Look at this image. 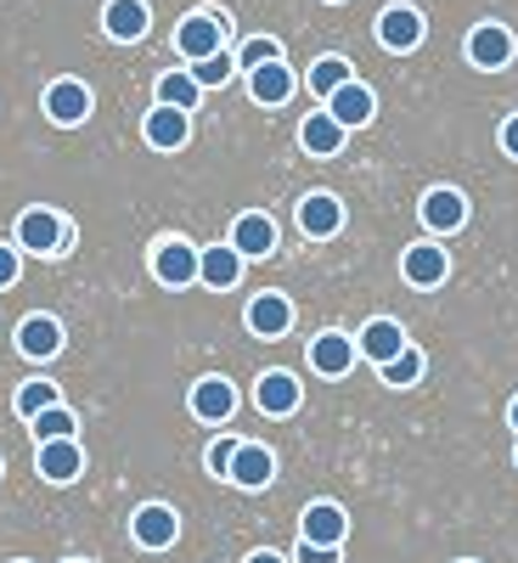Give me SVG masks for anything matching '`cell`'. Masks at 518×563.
Here are the masks:
<instances>
[{
    "instance_id": "obj_1",
    "label": "cell",
    "mask_w": 518,
    "mask_h": 563,
    "mask_svg": "<svg viewBox=\"0 0 518 563\" xmlns=\"http://www.w3.org/2000/svg\"><path fill=\"white\" fill-rule=\"evenodd\" d=\"M68 243H74V225L52 209H29L18 220V249L29 254H68Z\"/></svg>"
},
{
    "instance_id": "obj_2",
    "label": "cell",
    "mask_w": 518,
    "mask_h": 563,
    "mask_svg": "<svg viewBox=\"0 0 518 563\" xmlns=\"http://www.w3.org/2000/svg\"><path fill=\"white\" fill-rule=\"evenodd\" d=\"M225 18L220 12H192L180 29H175V52L186 57V63H203V57H214V52H225Z\"/></svg>"
},
{
    "instance_id": "obj_3",
    "label": "cell",
    "mask_w": 518,
    "mask_h": 563,
    "mask_svg": "<svg viewBox=\"0 0 518 563\" xmlns=\"http://www.w3.org/2000/svg\"><path fill=\"white\" fill-rule=\"evenodd\" d=\"M130 536H135V547H147V552H164V547H175V536H180V519H175V507H164V501H147L130 519Z\"/></svg>"
},
{
    "instance_id": "obj_4",
    "label": "cell",
    "mask_w": 518,
    "mask_h": 563,
    "mask_svg": "<svg viewBox=\"0 0 518 563\" xmlns=\"http://www.w3.org/2000/svg\"><path fill=\"white\" fill-rule=\"evenodd\" d=\"M422 34H429V23H422L417 7H384V12H378V40H384V52H417Z\"/></svg>"
},
{
    "instance_id": "obj_5",
    "label": "cell",
    "mask_w": 518,
    "mask_h": 563,
    "mask_svg": "<svg viewBox=\"0 0 518 563\" xmlns=\"http://www.w3.org/2000/svg\"><path fill=\"white\" fill-rule=\"evenodd\" d=\"M344 536H350V519H344L339 501H310V507H305L299 541H310V547H339Z\"/></svg>"
},
{
    "instance_id": "obj_6",
    "label": "cell",
    "mask_w": 518,
    "mask_h": 563,
    "mask_svg": "<svg viewBox=\"0 0 518 563\" xmlns=\"http://www.w3.org/2000/svg\"><path fill=\"white\" fill-rule=\"evenodd\" d=\"M327 113L339 119V130H361V124H372V113H378V97H372L361 79H350L327 97Z\"/></svg>"
},
{
    "instance_id": "obj_7",
    "label": "cell",
    "mask_w": 518,
    "mask_h": 563,
    "mask_svg": "<svg viewBox=\"0 0 518 563\" xmlns=\"http://www.w3.org/2000/svg\"><path fill=\"white\" fill-rule=\"evenodd\" d=\"M34 467H40V479H52V485H74L79 467H85V451L74 440H45L34 451Z\"/></svg>"
},
{
    "instance_id": "obj_8",
    "label": "cell",
    "mask_w": 518,
    "mask_h": 563,
    "mask_svg": "<svg viewBox=\"0 0 518 563\" xmlns=\"http://www.w3.org/2000/svg\"><path fill=\"white\" fill-rule=\"evenodd\" d=\"M400 271H406L411 288H440L445 271H451V260H445L440 243H411V249L400 254Z\"/></svg>"
},
{
    "instance_id": "obj_9",
    "label": "cell",
    "mask_w": 518,
    "mask_h": 563,
    "mask_svg": "<svg viewBox=\"0 0 518 563\" xmlns=\"http://www.w3.org/2000/svg\"><path fill=\"white\" fill-rule=\"evenodd\" d=\"M225 479L243 485V490H265L276 479V456L265 445H238V456H231V467H225Z\"/></svg>"
},
{
    "instance_id": "obj_10",
    "label": "cell",
    "mask_w": 518,
    "mask_h": 563,
    "mask_svg": "<svg viewBox=\"0 0 518 563\" xmlns=\"http://www.w3.org/2000/svg\"><path fill=\"white\" fill-rule=\"evenodd\" d=\"M467 63L474 68H507L513 63V34L502 23H480L467 34Z\"/></svg>"
},
{
    "instance_id": "obj_11",
    "label": "cell",
    "mask_w": 518,
    "mask_h": 563,
    "mask_svg": "<svg viewBox=\"0 0 518 563\" xmlns=\"http://www.w3.org/2000/svg\"><path fill=\"white\" fill-rule=\"evenodd\" d=\"M153 276L164 282V288H186V282H198V249L192 243H158Z\"/></svg>"
},
{
    "instance_id": "obj_12",
    "label": "cell",
    "mask_w": 518,
    "mask_h": 563,
    "mask_svg": "<svg viewBox=\"0 0 518 563\" xmlns=\"http://www.w3.org/2000/svg\"><path fill=\"white\" fill-rule=\"evenodd\" d=\"M249 97L260 102V108H282L294 97V68L288 63H260V68H249Z\"/></svg>"
},
{
    "instance_id": "obj_13",
    "label": "cell",
    "mask_w": 518,
    "mask_h": 563,
    "mask_svg": "<svg viewBox=\"0 0 518 563\" xmlns=\"http://www.w3.org/2000/svg\"><path fill=\"white\" fill-rule=\"evenodd\" d=\"M355 350L366 355V361H395L400 350H406V327L400 321H389V316H378V321H366L361 327V339H355Z\"/></svg>"
},
{
    "instance_id": "obj_14",
    "label": "cell",
    "mask_w": 518,
    "mask_h": 563,
    "mask_svg": "<svg viewBox=\"0 0 518 563\" xmlns=\"http://www.w3.org/2000/svg\"><path fill=\"white\" fill-rule=\"evenodd\" d=\"M294 327V305H288V294H254V305H249V333H260V339H282Z\"/></svg>"
},
{
    "instance_id": "obj_15",
    "label": "cell",
    "mask_w": 518,
    "mask_h": 563,
    "mask_svg": "<svg viewBox=\"0 0 518 563\" xmlns=\"http://www.w3.org/2000/svg\"><path fill=\"white\" fill-rule=\"evenodd\" d=\"M18 350H23L29 361H52V355L63 350V321H57V316H29V321L18 327Z\"/></svg>"
},
{
    "instance_id": "obj_16",
    "label": "cell",
    "mask_w": 518,
    "mask_h": 563,
    "mask_svg": "<svg viewBox=\"0 0 518 563\" xmlns=\"http://www.w3.org/2000/svg\"><path fill=\"white\" fill-rule=\"evenodd\" d=\"M339 225H344V203L333 192H310L299 203V231H305V238H333Z\"/></svg>"
},
{
    "instance_id": "obj_17",
    "label": "cell",
    "mask_w": 518,
    "mask_h": 563,
    "mask_svg": "<svg viewBox=\"0 0 518 563\" xmlns=\"http://www.w3.org/2000/svg\"><path fill=\"white\" fill-rule=\"evenodd\" d=\"M254 406H260L265 417H288V411H299V378H294V372H265L260 389H254Z\"/></svg>"
},
{
    "instance_id": "obj_18",
    "label": "cell",
    "mask_w": 518,
    "mask_h": 563,
    "mask_svg": "<svg viewBox=\"0 0 518 563\" xmlns=\"http://www.w3.org/2000/svg\"><path fill=\"white\" fill-rule=\"evenodd\" d=\"M45 113H52V124H85L90 90H85L79 79H57L52 90H45Z\"/></svg>"
},
{
    "instance_id": "obj_19",
    "label": "cell",
    "mask_w": 518,
    "mask_h": 563,
    "mask_svg": "<svg viewBox=\"0 0 518 563\" xmlns=\"http://www.w3.org/2000/svg\"><path fill=\"white\" fill-rule=\"evenodd\" d=\"M231 249H238L243 260L276 254V225H271V214H243L238 225H231Z\"/></svg>"
},
{
    "instance_id": "obj_20",
    "label": "cell",
    "mask_w": 518,
    "mask_h": 563,
    "mask_svg": "<svg viewBox=\"0 0 518 563\" xmlns=\"http://www.w3.org/2000/svg\"><path fill=\"white\" fill-rule=\"evenodd\" d=\"M310 366L321 372V378H344V372L355 366V339H344V333L310 339Z\"/></svg>"
},
{
    "instance_id": "obj_21",
    "label": "cell",
    "mask_w": 518,
    "mask_h": 563,
    "mask_svg": "<svg viewBox=\"0 0 518 563\" xmlns=\"http://www.w3.org/2000/svg\"><path fill=\"white\" fill-rule=\"evenodd\" d=\"M344 135H350V130H339V119L327 113V108H321V113H305V124H299V141H305L310 158H333V153L344 147Z\"/></svg>"
},
{
    "instance_id": "obj_22",
    "label": "cell",
    "mask_w": 518,
    "mask_h": 563,
    "mask_svg": "<svg viewBox=\"0 0 518 563\" xmlns=\"http://www.w3.org/2000/svg\"><path fill=\"white\" fill-rule=\"evenodd\" d=\"M422 220H429V231H445L451 238V231L467 220V198L456 192V186H434V192L422 198Z\"/></svg>"
},
{
    "instance_id": "obj_23",
    "label": "cell",
    "mask_w": 518,
    "mask_h": 563,
    "mask_svg": "<svg viewBox=\"0 0 518 563\" xmlns=\"http://www.w3.org/2000/svg\"><path fill=\"white\" fill-rule=\"evenodd\" d=\"M231 411H238V389H231L225 378L192 384V417H203V422H231Z\"/></svg>"
},
{
    "instance_id": "obj_24",
    "label": "cell",
    "mask_w": 518,
    "mask_h": 563,
    "mask_svg": "<svg viewBox=\"0 0 518 563\" xmlns=\"http://www.w3.org/2000/svg\"><path fill=\"white\" fill-rule=\"evenodd\" d=\"M186 135H192V113H175V108H153L147 113V141H153L158 153L186 147Z\"/></svg>"
},
{
    "instance_id": "obj_25",
    "label": "cell",
    "mask_w": 518,
    "mask_h": 563,
    "mask_svg": "<svg viewBox=\"0 0 518 563\" xmlns=\"http://www.w3.org/2000/svg\"><path fill=\"white\" fill-rule=\"evenodd\" d=\"M147 0H108V12H102V29L113 34V40H141L147 34Z\"/></svg>"
},
{
    "instance_id": "obj_26",
    "label": "cell",
    "mask_w": 518,
    "mask_h": 563,
    "mask_svg": "<svg viewBox=\"0 0 518 563\" xmlns=\"http://www.w3.org/2000/svg\"><path fill=\"white\" fill-rule=\"evenodd\" d=\"M243 276V254L238 249H198V282H209V288H231V282Z\"/></svg>"
},
{
    "instance_id": "obj_27",
    "label": "cell",
    "mask_w": 518,
    "mask_h": 563,
    "mask_svg": "<svg viewBox=\"0 0 518 563\" xmlns=\"http://www.w3.org/2000/svg\"><path fill=\"white\" fill-rule=\"evenodd\" d=\"M198 97H203V90H198V79L186 74V68H175V74H164V79H158V108L192 113V108H198Z\"/></svg>"
},
{
    "instance_id": "obj_28",
    "label": "cell",
    "mask_w": 518,
    "mask_h": 563,
    "mask_svg": "<svg viewBox=\"0 0 518 563\" xmlns=\"http://www.w3.org/2000/svg\"><path fill=\"white\" fill-rule=\"evenodd\" d=\"M29 429H34V440L45 445V440H74V429H79V422H74V411L57 400V406H45L40 417H29Z\"/></svg>"
},
{
    "instance_id": "obj_29",
    "label": "cell",
    "mask_w": 518,
    "mask_h": 563,
    "mask_svg": "<svg viewBox=\"0 0 518 563\" xmlns=\"http://www.w3.org/2000/svg\"><path fill=\"white\" fill-rule=\"evenodd\" d=\"M350 79H355V74H350V63H344V57H321V63L310 68V97H321V102H327V97H333L339 85H350Z\"/></svg>"
},
{
    "instance_id": "obj_30",
    "label": "cell",
    "mask_w": 518,
    "mask_h": 563,
    "mask_svg": "<svg viewBox=\"0 0 518 563\" xmlns=\"http://www.w3.org/2000/svg\"><path fill=\"white\" fill-rule=\"evenodd\" d=\"M378 372H384V384H389V389H406V384H417V378H422V350H411V344H406V350H400L395 361H384Z\"/></svg>"
},
{
    "instance_id": "obj_31",
    "label": "cell",
    "mask_w": 518,
    "mask_h": 563,
    "mask_svg": "<svg viewBox=\"0 0 518 563\" xmlns=\"http://www.w3.org/2000/svg\"><path fill=\"white\" fill-rule=\"evenodd\" d=\"M231 68H238V63H231V52H214V57L192 63V68H186V74L198 79V90H214V85H225V79H231Z\"/></svg>"
},
{
    "instance_id": "obj_32",
    "label": "cell",
    "mask_w": 518,
    "mask_h": 563,
    "mask_svg": "<svg viewBox=\"0 0 518 563\" xmlns=\"http://www.w3.org/2000/svg\"><path fill=\"white\" fill-rule=\"evenodd\" d=\"M45 406H57V384L34 378V384H23V389H18V417H40Z\"/></svg>"
},
{
    "instance_id": "obj_33",
    "label": "cell",
    "mask_w": 518,
    "mask_h": 563,
    "mask_svg": "<svg viewBox=\"0 0 518 563\" xmlns=\"http://www.w3.org/2000/svg\"><path fill=\"white\" fill-rule=\"evenodd\" d=\"M231 63H238V68H260V63H282V45L265 34V40H249L243 45V52L238 57H231Z\"/></svg>"
},
{
    "instance_id": "obj_34",
    "label": "cell",
    "mask_w": 518,
    "mask_h": 563,
    "mask_svg": "<svg viewBox=\"0 0 518 563\" xmlns=\"http://www.w3.org/2000/svg\"><path fill=\"white\" fill-rule=\"evenodd\" d=\"M231 456H238V440H214V445H209V474H220V479H225Z\"/></svg>"
},
{
    "instance_id": "obj_35",
    "label": "cell",
    "mask_w": 518,
    "mask_h": 563,
    "mask_svg": "<svg viewBox=\"0 0 518 563\" xmlns=\"http://www.w3.org/2000/svg\"><path fill=\"white\" fill-rule=\"evenodd\" d=\"M294 563H339V547H310V541H299Z\"/></svg>"
},
{
    "instance_id": "obj_36",
    "label": "cell",
    "mask_w": 518,
    "mask_h": 563,
    "mask_svg": "<svg viewBox=\"0 0 518 563\" xmlns=\"http://www.w3.org/2000/svg\"><path fill=\"white\" fill-rule=\"evenodd\" d=\"M18 271H23L18 249H7V243H0V288H12V282H18Z\"/></svg>"
},
{
    "instance_id": "obj_37",
    "label": "cell",
    "mask_w": 518,
    "mask_h": 563,
    "mask_svg": "<svg viewBox=\"0 0 518 563\" xmlns=\"http://www.w3.org/2000/svg\"><path fill=\"white\" fill-rule=\"evenodd\" d=\"M502 147H507V158H518V113L502 124Z\"/></svg>"
},
{
    "instance_id": "obj_38",
    "label": "cell",
    "mask_w": 518,
    "mask_h": 563,
    "mask_svg": "<svg viewBox=\"0 0 518 563\" xmlns=\"http://www.w3.org/2000/svg\"><path fill=\"white\" fill-rule=\"evenodd\" d=\"M249 563H288V558H276V552H254Z\"/></svg>"
},
{
    "instance_id": "obj_39",
    "label": "cell",
    "mask_w": 518,
    "mask_h": 563,
    "mask_svg": "<svg viewBox=\"0 0 518 563\" xmlns=\"http://www.w3.org/2000/svg\"><path fill=\"white\" fill-rule=\"evenodd\" d=\"M507 422H513V429H518V400H513V406H507Z\"/></svg>"
},
{
    "instance_id": "obj_40",
    "label": "cell",
    "mask_w": 518,
    "mask_h": 563,
    "mask_svg": "<svg viewBox=\"0 0 518 563\" xmlns=\"http://www.w3.org/2000/svg\"><path fill=\"white\" fill-rule=\"evenodd\" d=\"M68 563H85V558H68Z\"/></svg>"
},
{
    "instance_id": "obj_41",
    "label": "cell",
    "mask_w": 518,
    "mask_h": 563,
    "mask_svg": "<svg viewBox=\"0 0 518 563\" xmlns=\"http://www.w3.org/2000/svg\"><path fill=\"white\" fill-rule=\"evenodd\" d=\"M333 7H339V0H333Z\"/></svg>"
}]
</instances>
